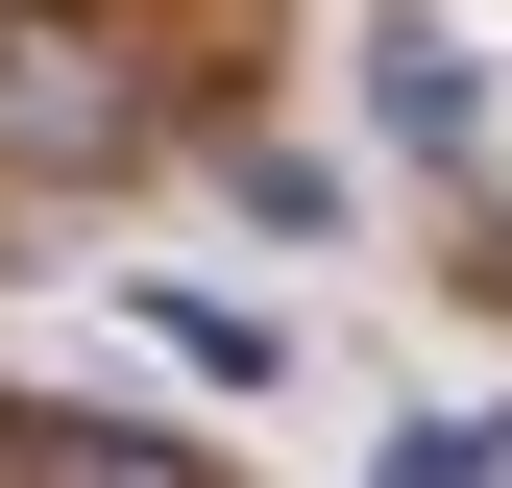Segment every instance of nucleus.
<instances>
[{
	"label": "nucleus",
	"mask_w": 512,
	"mask_h": 488,
	"mask_svg": "<svg viewBox=\"0 0 512 488\" xmlns=\"http://www.w3.org/2000/svg\"><path fill=\"white\" fill-rule=\"evenodd\" d=\"M0 488H220V464L147 415H0Z\"/></svg>",
	"instance_id": "f03ea898"
},
{
	"label": "nucleus",
	"mask_w": 512,
	"mask_h": 488,
	"mask_svg": "<svg viewBox=\"0 0 512 488\" xmlns=\"http://www.w3.org/2000/svg\"><path fill=\"white\" fill-rule=\"evenodd\" d=\"M171 74L98 25V0H0V196H98V171H147Z\"/></svg>",
	"instance_id": "f257e3e1"
}]
</instances>
